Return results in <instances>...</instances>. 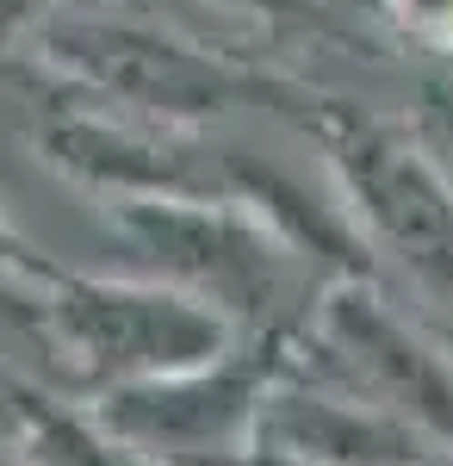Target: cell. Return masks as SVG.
I'll list each match as a JSON object with an SVG mask.
<instances>
[{
	"mask_svg": "<svg viewBox=\"0 0 453 466\" xmlns=\"http://www.w3.org/2000/svg\"><path fill=\"white\" fill-rule=\"evenodd\" d=\"M398 13L417 25L422 37H441L453 44V0H398Z\"/></svg>",
	"mask_w": 453,
	"mask_h": 466,
	"instance_id": "1",
	"label": "cell"
}]
</instances>
